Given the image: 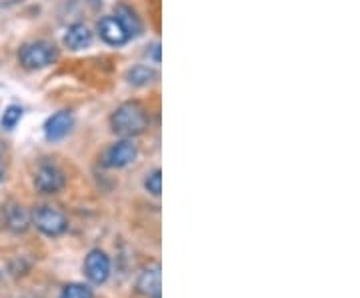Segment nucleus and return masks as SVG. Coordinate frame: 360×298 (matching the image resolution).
Segmentation results:
<instances>
[{
	"label": "nucleus",
	"mask_w": 360,
	"mask_h": 298,
	"mask_svg": "<svg viewBox=\"0 0 360 298\" xmlns=\"http://www.w3.org/2000/svg\"><path fill=\"white\" fill-rule=\"evenodd\" d=\"M110 129L124 138L142 134L148 129V115H146L144 106L139 103L120 104L110 117Z\"/></svg>",
	"instance_id": "f257e3e1"
},
{
	"label": "nucleus",
	"mask_w": 360,
	"mask_h": 298,
	"mask_svg": "<svg viewBox=\"0 0 360 298\" xmlns=\"http://www.w3.org/2000/svg\"><path fill=\"white\" fill-rule=\"evenodd\" d=\"M56 58H58V48L49 40L26 42V44H22V48L18 51V60L28 70L46 68L52 63H56Z\"/></svg>",
	"instance_id": "f03ea898"
},
{
	"label": "nucleus",
	"mask_w": 360,
	"mask_h": 298,
	"mask_svg": "<svg viewBox=\"0 0 360 298\" xmlns=\"http://www.w3.org/2000/svg\"><path fill=\"white\" fill-rule=\"evenodd\" d=\"M32 222L40 233L46 236H60L68 228L65 212L51 205H42L32 212Z\"/></svg>",
	"instance_id": "7ed1b4c3"
},
{
	"label": "nucleus",
	"mask_w": 360,
	"mask_h": 298,
	"mask_svg": "<svg viewBox=\"0 0 360 298\" xmlns=\"http://www.w3.org/2000/svg\"><path fill=\"white\" fill-rule=\"evenodd\" d=\"M65 182V172L58 169L56 164H51V162L40 164L37 172H34V186L42 195H54V193L63 190Z\"/></svg>",
	"instance_id": "20e7f679"
},
{
	"label": "nucleus",
	"mask_w": 360,
	"mask_h": 298,
	"mask_svg": "<svg viewBox=\"0 0 360 298\" xmlns=\"http://www.w3.org/2000/svg\"><path fill=\"white\" fill-rule=\"evenodd\" d=\"M136 156H139L136 144L129 138H124V141H118V143L108 146V150L104 153L103 164L108 169H124L130 162L136 160Z\"/></svg>",
	"instance_id": "39448f33"
},
{
	"label": "nucleus",
	"mask_w": 360,
	"mask_h": 298,
	"mask_svg": "<svg viewBox=\"0 0 360 298\" xmlns=\"http://www.w3.org/2000/svg\"><path fill=\"white\" fill-rule=\"evenodd\" d=\"M84 273L89 276L90 283L103 285L110 276V259L104 254L103 250H92L84 260Z\"/></svg>",
	"instance_id": "423d86ee"
},
{
	"label": "nucleus",
	"mask_w": 360,
	"mask_h": 298,
	"mask_svg": "<svg viewBox=\"0 0 360 298\" xmlns=\"http://www.w3.org/2000/svg\"><path fill=\"white\" fill-rule=\"evenodd\" d=\"M98 34L106 44H112V46H122L129 42V32L127 28L122 26V22L116 18V16H104L98 22Z\"/></svg>",
	"instance_id": "0eeeda50"
},
{
	"label": "nucleus",
	"mask_w": 360,
	"mask_h": 298,
	"mask_svg": "<svg viewBox=\"0 0 360 298\" xmlns=\"http://www.w3.org/2000/svg\"><path fill=\"white\" fill-rule=\"evenodd\" d=\"M72 124H75V118H72V112H68V110H60V112L52 115L44 124L46 141H51V143L63 141L66 134L72 130Z\"/></svg>",
	"instance_id": "6e6552de"
},
{
	"label": "nucleus",
	"mask_w": 360,
	"mask_h": 298,
	"mask_svg": "<svg viewBox=\"0 0 360 298\" xmlns=\"http://www.w3.org/2000/svg\"><path fill=\"white\" fill-rule=\"evenodd\" d=\"M139 290L146 298H160V266H148L139 276Z\"/></svg>",
	"instance_id": "1a4fd4ad"
},
{
	"label": "nucleus",
	"mask_w": 360,
	"mask_h": 298,
	"mask_svg": "<svg viewBox=\"0 0 360 298\" xmlns=\"http://www.w3.org/2000/svg\"><path fill=\"white\" fill-rule=\"evenodd\" d=\"M63 42H65L66 48H70V51H82V48L90 46V42H92V32H90L89 26L78 22V25L68 26Z\"/></svg>",
	"instance_id": "9d476101"
},
{
	"label": "nucleus",
	"mask_w": 360,
	"mask_h": 298,
	"mask_svg": "<svg viewBox=\"0 0 360 298\" xmlns=\"http://www.w3.org/2000/svg\"><path fill=\"white\" fill-rule=\"evenodd\" d=\"M6 222H8V228L14 233H25L28 226V214L20 205H11L6 208Z\"/></svg>",
	"instance_id": "9b49d317"
},
{
	"label": "nucleus",
	"mask_w": 360,
	"mask_h": 298,
	"mask_svg": "<svg viewBox=\"0 0 360 298\" xmlns=\"http://www.w3.org/2000/svg\"><path fill=\"white\" fill-rule=\"evenodd\" d=\"M116 18L122 22V26L127 28V32H129V37H139L142 30L141 20H139V16L130 11L129 6H118L116 8Z\"/></svg>",
	"instance_id": "f8f14e48"
},
{
	"label": "nucleus",
	"mask_w": 360,
	"mask_h": 298,
	"mask_svg": "<svg viewBox=\"0 0 360 298\" xmlns=\"http://www.w3.org/2000/svg\"><path fill=\"white\" fill-rule=\"evenodd\" d=\"M155 78H156L155 70L144 65L132 66L129 72H127V80H129L130 84H134V86H146V84H150Z\"/></svg>",
	"instance_id": "ddd939ff"
},
{
	"label": "nucleus",
	"mask_w": 360,
	"mask_h": 298,
	"mask_svg": "<svg viewBox=\"0 0 360 298\" xmlns=\"http://www.w3.org/2000/svg\"><path fill=\"white\" fill-rule=\"evenodd\" d=\"M20 118H22V108L20 106H16V104H11L6 110H4V115H2V127L8 130H13L18 122H20Z\"/></svg>",
	"instance_id": "4468645a"
},
{
	"label": "nucleus",
	"mask_w": 360,
	"mask_h": 298,
	"mask_svg": "<svg viewBox=\"0 0 360 298\" xmlns=\"http://www.w3.org/2000/svg\"><path fill=\"white\" fill-rule=\"evenodd\" d=\"M160 174H162L160 169H155L150 174H146L144 186H146V190L153 196H158L162 193V176H160Z\"/></svg>",
	"instance_id": "2eb2a0df"
},
{
	"label": "nucleus",
	"mask_w": 360,
	"mask_h": 298,
	"mask_svg": "<svg viewBox=\"0 0 360 298\" xmlns=\"http://www.w3.org/2000/svg\"><path fill=\"white\" fill-rule=\"evenodd\" d=\"M60 298H92V290H90L89 286L75 283V285L65 286Z\"/></svg>",
	"instance_id": "dca6fc26"
},
{
	"label": "nucleus",
	"mask_w": 360,
	"mask_h": 298,
	"mask_svg": "<svg viewBox=\"0 0 360 298\" xmlns=\"http://www.w3.org/2000/svg\"><path fill=\"white\" fill-rule=\"evenodd\" d=\"M0 179H2V169H0Z\"/></svg>",
	"instance_id": "f3484780"
}]
</instances>
